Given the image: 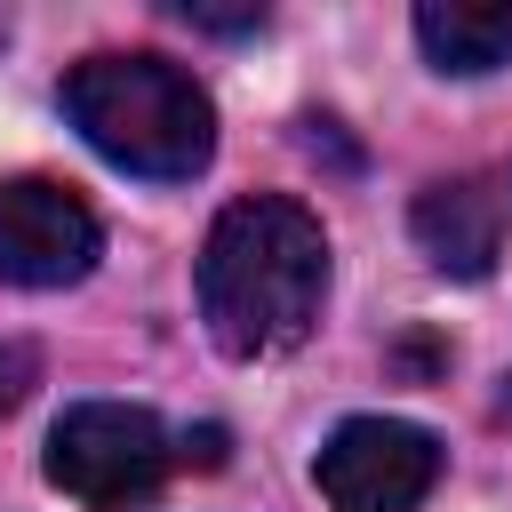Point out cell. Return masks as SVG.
Instances as JSON below:
<instances>
[{
    "label": "cell",
    "mask_w": 512,
    "mask_h": 512,
    "mask_svg": "<svg viewBox=\"0 0 512 512\" xmlns=\"http://www.w3.org/2000/svg\"><path fill=\"white\" fill-rule=\"evenodd\" d=\"M192 296L200 320L216 336V352L232 360H272L296 352L328 304V232L304 200L288 192H248L232 208H216L200 264H192Z\"/></svg>",
    "instance_id": "1"
},
{
    "label": "cell",
    "mask_w": 512,
    "mask_h": 512,
    "mask_svg": "<svg viewBox=\"0 0 512 512\" xmlns=\"http://www.w3.org/2000/svg\"><path fill=\"white\" fill-rule=\"evenodd\" d=\"M64 120L96 160L144 184H192L216 160V96L160 48H96L56 80Z\"/></svg>",
    "instance_id": "2"
},
{
    "label": "cell",
    "mask_w": 512,
    "mask_h": 512,
    "mask_svg": "<svg viewBox=\"0 0 512 512\" xmlns=\"http://www.w3.org/2000/svg\"><path fill=\"white\" fill-rule=\"evenodd\" d=\"M184 464V448L168 440V424L136 400H72L56 424H48V488H64L72 504L88 512H128L144 504L168 472Z\"/></svg>",
    "instance_id": "3"
},
{
    "label": "cell",
    "mask_w": 512,
    "mask_h": 512,
    "mask_svg": "<svg viewBox=\"0 0 512 512\" xmlns=\"http://www.w3.org/2000/svg\"><path fill=\"white\" fill-rule=\"evenodd\" d=\"M312 480L328 512H416L440 480V440L408 416H344L320 440Z\"/></svg>",
    "instance_id": "4"
},
{
    "label": "cell",
    "mask_w": 512,
    "mask_h": 512,
    "mask_svg": "<svg viewBox=\"0 0 512 512\" xmlns=\"http://www.w3.org/2000/svg\"><path fill=\"white\" fill-rule=\"evenodd\" d=\"M104 256L96 208L56 176H0V280L8 288H72Z\"/></svg>",
    "instance_id": "5"
},
{
    "label": "cell",
    "mask_w": 512,
    "mask_h": 512,
    "mask_svg": "<svg viewBox=\"0 0 512 512\" xmlns=\"http://www.w3.org/2000/svg\"><path fill=\"white\" fill-rule=\"evenodd\" d=\"M504 224H512V200L496 176H440L416 192L408 208V232L416 248L448 272V280H488L496 256H504Z\"/></svg>",
    "instance_id": "6"
},
{
    "label": "cell",
    "mask_w": 512,
    "mask_h": 512,
    "mask_svg": "<svg viewBox=\"0 0 512 512\" xmlns=\"http://www.w3.org/2000/svg\"><path fill=\"white\" fill-rule=\"evenodd\" d=\"M416 40L432 56V72H504L512 64V0H424L416 8Z\"/></svg>",
    "instance_id": "7"
},
{
    "label": "cell",
    "mask_w": 512,
    "mask_h": 512,
    "mask_svg": "<svg viewBox=\"0 0 512 512\" xmlns=\"http://www.w3.org/2000/svg\"><path fill=\"white\" fill-rule=\"evenodd\" d=\"M32 384H40V352H32V344H0V416H8Z\"/></svg>",
    "instance_id": "8"
},
{
    "label": "cell",
    "mask_w": 512,
    "mask_h": 512,
    "mask_svg": "<svg viewBox=\"0 0 512 512\" xmlns=\"http://www.w3.org/2000/svg\"><path fill=\"white\" fill-rule=\"evenodd\" d=\"M176 16L200 32H256L264 24V8H200V0H176Z\"/></svg>",
    "instance_id": "9"
}]
</instances>
